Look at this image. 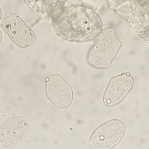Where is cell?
I'll return each mask as SVG.
<instances>
[{"label": "cell", "instance_id": "7a4b0ae2", "mask_svg": "<svg viewBox=\"0 0 149 149\" xmlns=\"http://www.w3.org/2000/svg\"><path fill=\"white\" fill-rule=\"evenodd\" d=\"M126 132V126L122 121L113 119L98 126L89 141L90 148L110 149L119 144Z\"/></svg>", "mask_w": 149, "mask_h": 149}, {"label": "cell", "instance_id": "5b68a950", "mask_svg": "<svg viewBox=\"0 0 149 149\" xmlns=\"http://www.w3.org/2000/svg\"><path fill=\"white\" fill-rule=\"evenodd\" d=\"M46 93L51 103L59 108H66L72 102V89L59 74H52L46 78Z\"/></svg>", "mask_w": 149, "mask_h": 149}, {"label": "cell", "instance_id": "6da1fadb", "mask_svg": "<svg viewBox=\"0 0 149 149\" xmlns=\"http://www.w3.org/2000/svg\"><path fill=\"white\" fill-rule=\"evenodd\" d=\"M122 42L113 28H107L95 39L89 52L87 60L90 65L106 69L111 64Z\"/></svg>", "mask_w": 149, "mask_h": 149}, {"label": "cell", "instance_id": "277c9868", "mask_svg": "<svg viewBox=\"0 0 149 149\" xmlns=\"http://www.w3.org/2000/svg\"><path fill=\"white\" fill-rule=\"evenodd\" d=\"M29 126L26 119L14 116L0 127V149L13 148L26 137Z\"/></svg>", "mask_w": 149, "mask_h": 149}, {"label": "cell", "instance_id": "3957f363", "mask_svg": "<svg viewBox=\"0 0 149 149\" xmlns=\"http://www.w3.org/2000/svg\"><path fill=\"white\" fill-rule=\"evenodd\" d=\"M1 28L19 47H29L37 40V35L32 29L16 13H11L5 17L1 22Z\"/></svg>", "mask_w": 149, "mask_h": 149}, {"label": "cell", "instance_id": "ba28073f", "mask_svg": "<svg viewBox=\"0 0 149 149\" xmlns=\"http://www.w3.org/2000/svg\"><path fill=\"white\" fill-rule=\"evenodd\" d=\"M1 17H2V10L0 8V19H1Z\"/></svg>", "mask_w": 149, "mask_h": 149}, {"label": "cell", "instance_id": "8992f818", "mask_svg": "<svg viewBox=\"0 0 149 149\" xmlns=\"http://www.w3.org/2000/svg\"><path fill=\"white\" fill-rule=\"evenodd\" d=\"M134 84V78L129 72H122L113 77L104 93V104L108 107L119 104L132 90Z\"/></svg>", "mask_w": 149, "mask_h": 149}, {"label": "cell", "instance_id": "52a82bcc", "mask_svg": "<svg viewBox=\"0 0 149 149\" xmlns=\"http://www.w3.org/2000/svg\"><path fill=\"white\" fill-rule=\"evenodd\" d=\"M2 40V32H1V31H0V42H1Z\"/></svg>", "mask_w": 149, "mask_h": 149}]
</instances>
